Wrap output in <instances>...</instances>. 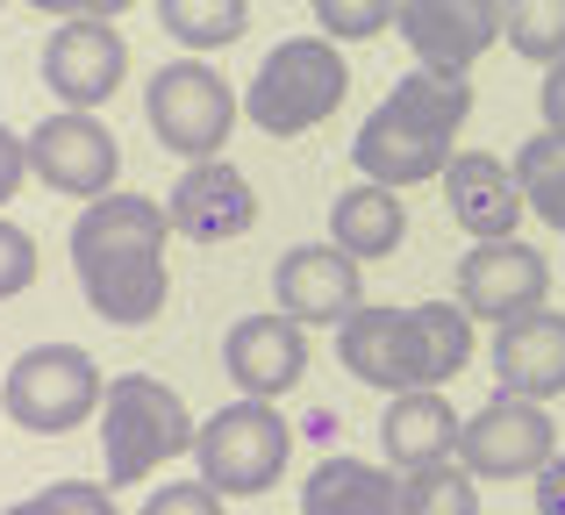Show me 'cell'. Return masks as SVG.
<instances>
[{"mask_svg": "<svg viewBox=\"0 0 565 515\" xmlns=\"http://www.w3.org/2000/svg\"><path fill=\"white\" fill-rule=\"evenodd\" d=\"M466 115H472L466 72L415 65L408 79H394V94L359 122L351 158H359V172L373 186H394V194L401 186H423V180H444V165L458 158L451 143H458V129H466Z\"/></svg>", "mask_w": 565, "mask_h": 515, "instance_id": "cell-2", "label": "cell"}, {"mask_svg": "<svg viewBox=\"0 0 565 515\" xmlns=\"http://www.w3.org/2000/svg\"><path fill=\"white\" fill-rule=\"evenodd\" d=\"M301 515H394V473L373 459H322L301 487Z\"/></svg>", "mask_w": 565, "mask_h": 515, "instance_id": "cell-21", "label": "cell"}, {"mask_svg": "<svg viewBox=\"0 0 565 515\" xmlns=\"http://www.w3.org/2000/svg\"><path fill=\"white\" fill-rule=\"evenodd\" d=\"M273 301H279V315H294V322H330L337 330L351 308H365L359 258L337 251V244H294V251L273 265Z\"/></svg>", "mask_w": 565, "mask_h": 515, "instance_id": "cell-14", "label": "cell"}, {"mask_svg": "<svg viewBox=\"0 0 565 515\" xmlns=\"http://www.w3.org/2000/svg\"><path fill=\"white\" fill-rule=\"evenodd\" d=\"M394 515H480V480L451 459L415 465L394 480Z\"/></svg>", "mask_w": 565, "mask_h": 515, "instance_id": "cell-22", "label": "cell"}, {"mask_svg": "<svg viewBox=\"0 0 565 515\" xmlns=\"http://www.w3.org/2000/svg\"><path fill=\"white\" fill-rule=\"evenodd\" d=\"M415 315H423L429 358H437V387H444V379H458L472 365V315H466V308H451V301H423Z\"/></svg>", "mask_w": 565, "mask_h": 515, "instance_id": "cell-26", "label": "cell"}, {"mask_svg": "<svg viewBox=\"0 0 565 515\" xmlns=\"http://www.w3.org/2000/svg\"><path fill=\"white\" fill-rule=\"evenodd\" d=\"M222 365H230V379L250 394V401H279L287 387H301L308 373V322L294 315H244L230 322V336H222Z\"/></svg>", "mask_w": 565, "mask_h": 515, "instance_id": "cell-15", "label": "cell"}, {"mask_svg": "<svg viewBox=\"0 0 565 515\" xmlns=\"http://www.w3.org/2000/svg\"><path fill=\"white\" fill-rule=\"evenodd\" d=\"M515 186H523V201L544 215L552 229H565V143L544 129V137H530L523 151H515Z\"/></svg>", "mask_w": 565, "mask_h": 515, "instance_id": "cell-25", "label": "cell"}, {"mask_svg": "<svg viewBox=\"0 0 565 515\" xmlns=\"http://www.w3.org/2000/svg\"><path fill=\"white\" fill-rule=\"evenodd\" d=\"M458 444V416L444 401V387H408V394H386V416H380V451L394 473H415V465H437L451 459Z\"/></svg>", "mask_w": 565, "mask_h": 515, "instance_id": "cell-19", "label": "cell"}, {"mask_svg": "<svg viewBox=\"0 0 565 515\" xmlns=\"http://www.w3.org/2000/svg\"><path fill=\"white\" fill-rule=\"evenodd\" d=\"M143 122H151V137L166 143V151H180L186 165H201V158H222V143H230L236 94L222 86L215 65L180 57V65L151 72V86H143Z\"/></svg>", "mask_w": 565, "mask_h": 515, "instance_id": "cell-7", "label": "cell"}, {"mask_svg": "<svg viewBox=\"0 0 565 515\" xmlns=\"http://www.w3.org/2000/svg\"><path fill=\"white\" fill-rule=\"evenodd\" d=\"M29 287H36V237L0 215V301H14V293H29Z\"/></svg>", "mask_w": 565, "mask_h": 515, "instance_id": "cell-29", "label": "cell"}, {"mask_svg": "<svg viewBox=\"0 0 565 515\" xmlns=\"http://www.w3.org/2000/svg\"><path fill=\"white\" fill-rule=\"evenodd\" d=\"M0 416H8V401H0Z\"/></svg>", "mask_w": 565, "mask_h": 515, "instance_id": "cell-35", "label": "cell"}, {"mask_svg": "<svg viewBox=\"0 0 565 515\" xmlns=\"http://www.w3.org/2000/svg\"><path fill=\"white\" fill-rule=\"evenodd\" d=\"M29 8L57 14V22H79V14H100V22H115V14H122L129 0H29Z\"/></svg>", "mask_w": 565, "mask_h": 515, "instance_id": "cell-33", "label": "cell"}, {"mask_svg": "<svg viewBox=\"0 0 565 515\" xmlns=\"http://www.w3.org/2000/svg\"><path fill=\"white\" fill-rule=\"evenodd\" d=\"M494 379H501V394H523V401L565 394V315L558 308H530V315L494 322Z\"/></svg>", "mask_w": 565, "mask_h": 515, "instance_id": "cell-17", "label": "cell"}, {"mask_svg": "<svg viewBox=\"0 0 565 515\" xmlns=\"http://www.w3.org/2000/svg\"><path fill=\"white\" fill-rule=\"evenodd\" d=\"M137 515H222V494L207 480H180V487H158Z\"/></svg>", "mask_w": 565, "mask_h": 515, "instance_id": "cell-30", "label": "cell"}, {"mask_svg": "<svg viewBox=\"0 0 565 515\" xmlns=\"http://www.w3.org/2000/svg\"><path fill=\"white\" fill-rule=\"evenodd\" d=\"M501 36L530 65H565V0H501Z\"/></svg>", "mask_w": 565, "mask_h": 515, "instance_id": "cell-24", "label": "cell"}, {"mask_svg": "<svg viewBox=\"0 0 565 515\" xmlns=\"http://www.w3.org/2000/svg\"><path fill=\"white\" fill-rule=\"evenodd\" d=\"M337 358L351 379L380 394H408V387H437V358L415 308H351L337 322Z\"/></svg>", "mask_w": 565, "mask_h": 515, "instance_id": "cell-8", "label": "cell"}, {"mask_svg": "<svg viewBox=\"0 0 565 515\" xmlns=\"http://www.w3.org/2000/svg\"><path fill=\"white\" fill-rule=\"evenodd\" d=\"M0 515H115V487H94V480H57V487L29 494V502L0 508Z\"/></svg>", "mask_w": 565, "mask_h": 515, "instance_id": "cell-28", "label": "cell"}, {"mask_svg": "<svg viewBox=\"0 0 565 515\" xmlns=\"http://www.w3.org/2000/svg\"><path fill=\"white\" fill-rule=\"evenodd\" d=\"M100 394H108V379H100V365L86 358L79 344H36L0 379V401H8V416L22 422L29 437L79 430L86 416H100Z\"/></svg>", "mask_w": 565, "mask_h": 515, "instance_id": "cell-5", "label": "cell"}, {"mask_svg": "<svg viewBox=\"0 0 565 515\" xmlns=\"http://www.w3.org/2000/svg\"><path fill=\"white\" fill-rule=\"evenodd\" d=\"M166 208L143 194H100L72 223V265H79V293L100 322L137 330L166 308L172 272H166Z\"/></svg>", "mask_w": 565, "mask_h": 515, "instance_id": "cell-1", "label": "cell"}, {"mask_svg": "<svg viewBox=\"0 0 565 515\" xmlns=\"http://www.w3.org/2000/svg\"><path fill=\"white\" fill-rule=\"evenodd\" d=\"M122 72H129V43H122V29L100 22V14L57 22L51 43H43V86L79 115H94L100 100H115Z\"/></svg>", "mask_w": 565, "mask_h": 515, "instance_id": "cell-12", "label": "cell"}, {"mask_svg": "<svg viewBox=\"0 0 565 515\" xmlns=\"http://www.w3.org/2000/svg\"><path fill=\"white\" fill-rule=\"evenodd\" d=\"M22 143H29V172H36L51 194H65V201H100V194H115L122 143H115L108 122L65 108V115H51V122H36V137H22Z\"/></svg>", "mask_w": 565, "mask_h": 515, "instance_id": "cell-10", "label": "cell"}, {"mask_svg": "<svg viewBox=\"0 0 565 515\" xmlns=\"http://www.w3.org/2000/svg\"><path fill=\"white\" fill-rule=\"evenodd\" d=\"M0 8H8V0H0Z\"/></svg>", "mask_w": 565, "mask_h": 515, "instance_id": "cell-36", "label": "cell"}, {"mask_svg": "<svg viewBox=\"0 0 565 515\" xmlns=\"http://www.w3.org/2000/svg\"><path fill=\"white\" fill-rule=\"evenodd\" d=\"M201 422L186 416V401L151 373H122L100 394V459H108V487H137L166 459L193 451Z\"/></svg>", "mask_w": 565, "mask_h": 515, "instance_id": "cell-3", "label": "cell"}, {"mask_svg": "<svg viewBox=\"0 0 565 515\" xmlns=\"http://www.w3.org/2000/svg\"><path fill=\"white\" fill-rule=\"evenodd\" d=\"M458 465L472 480H537L558 451V430L544 416V401H523V394H494L480 416L458 422Z\"/></svg>", "mask_w": 565, "mask_h": 515, "instance_id": "cell-9", "label": "cell"}, {"mask_svg": "<svg viewBox=\"0 0 565 515\" xmlns=\"http://www.w3.org/2000/svg\"><path fill=\"white\" fill-rule=\"evenodd\" d=\"M351 94V72L337 57L330 36H287L279 51H265L258 79H250V122L265 137H301V129L330 122Z\"/></svg>", "mask_w": 565, "mask_h": 515, "instance_id": "cell-4", "label": "cell"}, {"mask_svg": "<svg viewBox=\"0 0 565 515\" xmlns=\"http://www.w3.org/2000/svg\"><path fill=\"white\" fill-rule=\"evenodd\" d=\"M308 8H316V29L330 43H365V36H380V29L394 22L401 0H308Z\"/></svg>", "mask_w": 565, "mask_h": 515, "instance_id": "cell-27", "label": "cell"}, {"mask_svg": "<svg viewBox=\"0 0 565 515\" xmlns=\"http://www.w3.org/2000/svg\"><path fill=\"white\" fill-rule=\"evenodd\" d=\"M394 29L429 72H472V57L501 36V0H401Z\"/></svg>", "mask_w": 565, "mask_h": 515, "instance_id": "cell-13", "label": "cell"}, {"mask_svg": "<svg viewBox=\"0 0 565 515\" xmlns=\"http://www.w3.org/2000/svg\"><path fill=\"white\" fill-rule=\"evenodd\" d=\"M158 29L186 51H230L250 29V0H158Z\"/></svg>", "mask_w": 565, "mask_h": 515, "instance_id": "cell-23", "label": "cell"}, {"mask_svg": "<svg viewBox=\"0 0 565 515\" xmlns=\"http://www.w3.org/2000/svg\"><path fill=\"white\" fill-rule=\"evenodd\" d=\"M22 172H29V143L14 137L8 122H0V208L14 201V186H22Z\"/></svg>", "mask_w": 565, "mask_h": 515, "instance_id": "cell-31", "label": "cell"}, {"mask_svg": "<svg viewBox=\"0 0 565 515\" xmlns=\"http://www.w3.org/2000/svg\"><path fill=\"white\" fill-rule=\"evenodd\" d=\"M294 430L273 401H230L193 430V459H201V480L215 494H265L279 473H287Z\"/></svg>", "mask_w": 565, "mask_h": 515, "instance_id": "cell-6", "label": "cell"}, {"mask_svg": "<svg viewBox=\"0 0 565 515\" xmlns=\"http://www.w3.org/2000/svg\"><path fill=\"white\" fill-rule=\"evenodd\" d=\"M166 223L193 244H230L258 223V194L250 180L230 165V158H201V165L180 172V186L166 194Z\"/></svg>", "mask_w": 565, "mask_h": 515, "instance_id": "cell-16", "label": "cell"}, {"mask_svg": "<svg viewBox=\"0 0 565 515\" xmlns=\"http://www.w3.org/2000/svg\"><path fill=\"white\" fill-rule=\"evenodd\" d=\"M544 293H552V265H544V251H530L523 237H487L458 258V308L472 322L530 315V308H544Z\"/></svg>", "mask_w": 565, "mask_h": 515, "instance_id": "cell-11", "label": "cell"}, {"mask_svg": "<svg viewBox=\"0 0 565 515\" xmlns=\"http://www.w3.org/2000/svg\"><path fill=\"white\" fill-rule=\"evenodd\" d=\"M444 208H451V223L466 229L472 244H487V237H515L530 201H523V186H515V172L501 165V158L458 151L451 165H444Z\"/></svg>", "mask_w": 565, "mask_h": 515, "instance_id": "cell-18", "label": "cell"}, {"mask_svg": "<svg viewBox=\"0 0 565 515\" xmlns=\"http://www.w3.org/2000/svg\"><path fill=\"white\" fill-rule=\"evenodd\" d=\"M537 515H565V451H552V465L537 473Z\"/></svg>", "mask_w": 565, "mask_h": 515, "instance_id": "cell-34", "label": "cell"}, {"mask_svg": "<svg viewBox=\"0 0 565 515\" xmlns=\"http://www.w3.org/2000/svg\"><path fill=\"white\" fill-rule=\"evenodd\" d=\"M537 108H544V129L565 143V65H544V86H537Z\"/></svg>", "mask_w": 565, "mask_h": 515, "instance_id": "cell-32", "label": "cell"}, {"mask_svg": "<svg viewBox=\"0 0 565 515\" xmlns=\"http://www.w3.org/2000/svg\"><path fill=\"white\" fill-rule=\"evenodd\" d=\"M401 237H408V208H401L394 186L359 180L351 194H337V208H330V244L337 251H351L365 265V258H394Z\"/></svg>", "mask_w": 565, "mask_h": 515, "instance_id": "cell-20", "label": "cell"}]
</instances>
